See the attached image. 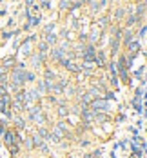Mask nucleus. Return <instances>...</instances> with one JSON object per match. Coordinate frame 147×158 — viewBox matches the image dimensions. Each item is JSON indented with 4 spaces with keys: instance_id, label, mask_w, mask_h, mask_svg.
<instances>
[{
    "instance_id": "6",
    "label": "nucleus",
    "mask_w": 147,
    "mask_h": 158,
    "mask_svg": "<svg viewBox=\"0 0 147 158\" xmlns=\"http://www.w3.org/2000/svg\"><path fill=\"white\" fill-rule=\"evenodd\" d=\"M35 133H36L40 138H44V140L49 143V138H51V129H49V127H46V126H38Z\"/></svg>"
},
{
    "instance_id": "27",
    "label": "nucleus",
    "mask_w": 147,
    "mask_h": 158,
    "mask_svg": "<svg viewBox=\"0 0 147 158\" xmlns=\"http://www.w3.org/2000/svg\"><path fill=\"white\" fill-rule=\"evenodd\" d=\"M26 6H27V7H31V6H35V0H26Z\"/></svg>"
},
{
    "instance_id": "8",
    "label": "nucleus",
    "mask_w": 147,
    "mask_h": 158,
    "mask_svg": "<svg viewBox=\"0 0 147 158\" xmlns=\"http://www.w3.org/2000/svg\"><path fill=\"white\" fill-rule=\"evenodd\" d=\"M56 114H58V118H67L69 116V106L67 104H58Z\"/></svg>"
},
{
    "instance_id": "18",
    "label": "nucleus",
    "mask_w": 147,
    "mask_h": 158,
    "mask_svg": "<svg viewBox=\"0 0 147 158\" xmlns=\"http://www.w3.org/2000/svg\"><path fill=\"white\" fill-rule=\"evenodd\" d=\"M49 49H51V46H47L44 40H40V42H38V53H44V55H47Z\"/></svg>"
},
{
    "instance_id": "1",
    "label": "nucleus",
    "mask_w": 147,
    "mask_h": 158,
    "mask_svg": "<svg viewBox=\"0 0 147 158\" xmlns=\"http://www.w3.org/2000/svg\"><path fill=\"white\" fill-rule=\"evenodd\" d=\"M89 109L93 111V113H109V100L95 98V100L89 104Z\"/></svg>"
},
{
    "instance_id": "25",
    "label": "nucleus",
    "mask_w": 147,
    "mask_h": 158,
    "mask_svg": "<svg viewBox=\"0 0 147 158\" xmlns=\"http://www.w3.org/2000/svg\"><path fill=\"white\" fill-rule=\"evenodd\" d=\"M53 29H55V24H47L44 27V33H53Z\"/></svg>"
},
{
    "instance_id": "22",
    "label": "nucleus",
    "mask_w": 147,
    "mask_h": 158,
    "mask_svg": "<svg viewBox=\"0 0 147 158\" xmlns=\"http://www.w3.org/2000/svg\"><path fill=\"white\" fill-rule=\"evenodd\" d=\"M67 158H82V153H78V151H69L67 153Z\"/></svg>"
},
{
    "instance_id": "29",
    "label": "nucleus",
    "mask_w": 147,
    "mask_h": 158,
    "mask_svg": "<svg viewBox=\"0 0 147 158\" xmlns=\"http://www.w3.org/2000/svg\"><path fill=\"white\" fill-rule=\"evenodd\" d=\"M100 2H102V4H107V0H100Z\"/></svg>"
},
{
    "instance_id": "26",
    "label": "nucleus",
    "mask_w": 147,
    "mask_h": 158,
    "mask_svg": "<svg viewBox=\"0 0 147 158\" xmlns=\"http://www.w3.org/2000/svg\"><path fill=\"white\" fill-rule=\"evenodd\" d=\"M134 126H136V129H140V127L144 126V118H142V116H140V118H138V120H136V124H134Z\"/></svg>"
},
{
    "instance_id": "17",
    "label": "nucleus",
    "mask_w": 147,
    "mask_h": 158,
    "mask_svg": "<svg viewBox=\"0 0 147 158\" xmlns=\"http://www.w3.org/2000/svg\"><path fill=\"white\" fill-rule=\"evenodd\" d=\"M36 82V73L35 71H26V84H35Z\"/></svg>"
},
{
    "instance_id": "28",
    "label": "nucleus",
    "mask_w": 147,
    "mask_h": 158,
    "mask_svg": "<svg viewBox=\"0 0 147 158\" xmlns=\"http://www.w3.org/2000/svg\"><path fill=\"white\" fill-rule=\"evenodd\" d=\"M109 158H116V153H114V151H111V155H109Z\"/></svg>"
},
{
    "instance_id": "30",
    "label": "nucleus",
    "mask_w": 147,
    "mask_h": 158,
    "mask_svg": "<svg viewBox=\"0 0 147 158\" xmlns=\"http://www.w3.org/2000/svg\"><path fill=\"white\" fill-rule=\"evenodd\" d=\"M24 158H33V156H31V155H27V156H24Z\"/></svg>"
},
{
    "instance_id": "14",
    "label": "nucleus",
    "mask_w": 147,
    "mask_h": 158,
    "mask_svg": "<svg viewBox=\"0 0 147 158\" xmlns=\"http://www.w3.org/2000/svg\"><path fill=\"white\" fill-rule=\"evenodd\" d=\"M91 143H93V140L91 138H87V136H84V138H78V147L80 149H87V147H91Z\"/></svg>"
},
{
    "instance_id": "9",
    "label": "nucleus",
    "mask_w": 147,
    "mask_h": 158,
    "mask_svg": "<svg viewBox=\"0 0 147 158\" xmlns=\"http://www.w3.org/2000/svg\"><path fill=\"white\" fill-rule=\"evenodd\" d=\"M44 42H46L47 46L53 48V46L58 42V38H56V35H55V33H46V35H44Z\"/></svg>"
},
{
    "instance_id": "10",
    "label": "nucleus",
    "mask_w": 147,
    "mask_h": 158,
    "mask_svg": "<svg viewBox=\"0 0 147 158\" xmlns=\"http://www.w3.org/2000/svg\"><path fill=\"white\" fill-rule=\"evenodd\" d=\"M31 138H33V145H35V149H40V147H42L44 143H47L46 140H44V138H40V136H38L36 133H33Z\"/></svg>"
},
{
    "instance_id": "3",
    "label": "nucleus",
    "mask_w": 147,
    "mask_h": 158,
    "mask_svg": "<svg viewBox=\"0 0 147 158\" xmlns=\"http://www.w3.org/2000/svg\"><path fill=\"white\" fill-rule=\"evenodd\" d=\"M65 53H67V51L62 49L60 46H58V48L55 46V48L49 49V56H51V60H55V62H60L62 58H65Z\"/></svg>"
},
{
    "instance_id": "19",
    "label": "nucleus",
    "mask_w": 147,
    "mask_h": 158,
    "mask_svg": "<svg viewBox=\"0 0 147 158\" xmlns=\"http://www.w3.org/2000/svg\"><path fill=\"white\" fill-rule=\"evenodd\" d=\"M60 9L62 11H69L71 9V2L69 0H60Z\"/></svg>"
},
{
    "instance_id": "11",
    "label": "nucleus",
    "mask_w": 147,
    "mask_h": 158,
    "mask_svg": "<svg viewBox=\"0 0 147 158\" xmlns=\"http://www.w3.org/2000/svg\"><path fill=\"white\" fill-rule=\"evenodd\" d=\"M65 69L71 71V73H75V75H80L82 73V67L78 65V64H75V62H69L67 65H65Z\"/></svg>"
},
{
    "instance_id": "12",
    "label": "nucleus",
    "mask_w": 147,
    "mask_h": 158,
    "mask_svg": "<svg viewBox=\"0 0 147 158\" xmlns=\"http://www.w3.org/2000/svg\"><path fill=\"white\" fill-rule=\"evenodd\" d=\"M22 147H26L27 151H35V145H33L31 135H26V138H24V142H22Z\"/></svg>"
},
{
    "instance_id": "21",
    "label": "nucleus",
    "mask_w": 147,
    "mask_h": 158,
    "mask_svg": "<svg viewBox=\"0 0 147 158\" xmlns=\"http://www.w3.org/2000/svg\"><path fill=\"white\" fill-rule=\"evenodd\" d=\"M124 120H127V116H125V114H124V113H120V114H118V116H114V122H116V124H122V122H124Z\"/></svg>"
},
{
    "instance_id": "13",
    "label": "nucleus",
    "mask_w": 147,
    "mask_h": 158,
    "mask_svg": "<svg viewBox=\"0 0 147 158\" xmlns=\"http://www.w3.org/2000/svg\"><path fill=\"white\" fill-rule=\"evenodd\" d=\"M44 80H51V82H55V80H56V73H55L51 67H46V69H44Z\"/></svg>"
},
{
    "instance_id": "23",
    "label": "nucleus",
    "mask_w": 147,
    "mask_h": 158,
    "mask_svg": "<svg viewBox=\"0 0 147 158\" xmlns=\"http://www.w3.org/2000/svg\"><path fill=\"white\" fill-rule=\"evenodd\" d=\"M124 11H125L124 7H118V9H116V20H122V18H124Z\"/></svg>"
},
{
    "instance_id": "7",
    "label": "nucleus",
    "mask_w": 147,
    "mask_h": 158,
    "mask_svg": "<svg viewBox=\"0 0 147 158\" xmlns=\"http://www.w3.org/2000/svg\"><path fill=\"white\" fill-rule=\"evenodd\" d=\"M134 38H136V36L133 35V31H131V29H125V31H122V44H124V48H127V46H129V44L133 42V40H134Z\"/></svg>"
},
{
    "instance_id": "2",
    "label": "nucleus",
    "mask_w": 147,
    "mask_h": 158,
    "mask_svg": "<svg viewBox=\"0 0 147 158\" xmlns=\"http://www.w3.org/2000/svg\"><path fill=\"white\" fill-rule=\"evenodd\" d=\"M16 140V131L15 129H9V127H6L4 129V133H2V142L6 147H11Z\"/></svg>"
},
{
    "instance_id": "24",
    "label": "nucleus",
    "mask_w": 147,
    "mask_h": 158,
    "mask_svg": "<svg viewBox=\"0 0 147 158\" xmlns=\"http://www.w3.org/2000/svg\"><path fill=\"white\" fill-rule=\"evenodd\" d=\"M7 122H9V120H6V118L0 120V136H2V133H4V129L7 127Z\"/></svg>"
},
{
    "instance_id": "4",
    "label": "nucleus",
    "mask_w": 147,
    "mask_h": 158,
    "mask_svg": "<svg viewBox=\"0 0 147 158\" xmlns=\"http://www.w3.org/2000/svg\"><path fill=\"white\" fill-rule=\"evenodd\" d=\"M13 124H15V131H24L27 129V122L22 118V114H13Z\"/></svg>"
},
{
    "instance_id": "16",
    "label": "nucleus",
    "mask_w": 147,
    "mask_h": 158,
    "mask_svg": "<svg viewBox=\"0 0 147 158\" xmlns=\"http://www.w3.org/2000/svg\"><path fill=\"white\" fill-rule=\"evenodd\" d=\"M35 89H36L40 95H46V84H44V78H40V80L35 82Z\"/></svg>"
},
{
    "instance_id": "5",
    "label": "nucleus",
    "mask_w": 147,
    "mask_h": 158,
    "mask_svg": "<svg viewBox=\"0 0 147 158\" xmlns=\"http://www.w3.org/2000/svg\"><path fill=\"white\" fill-rule=\"evenodd\" d=\"M140 48H142V44H140V38H134L129 46H127L125 55H133V56H136V55H138V51H140Z\"/></svg>"
},
{
    "instance_id": "15",
    "label": "nucleus",
    "mask_w": 147,
    "mask_h": 158,
    "mask_svg": "<svg viewBox=\"0 0 147 158\" xmlns=\"http://www.w3.org/2000/svg\"><path fill=\"white\" fill-rule=\"evenodd\" d=\"M9 149V153H11V158H18L20 155V151H22V145H18V143H13L11 147H7Z\"/></svg>"
},
{
    "instance_id": "20",
    "label": "nucleus",
    "mask_w": 147,
    "mask_h": 158,
    "mask_svg": "<svg viewBox=\"0 0 147 158\" xmlns=\"http://www.w3.org/2000/svg\"><path fill=\"white\" fill-rule=\"evenodd\" d=\"M134 24H138V20H136V16H134V15H131L129 18H127V22H125V26H127V29H129V27H133Z\"/></svg>"
}]
</instances>
